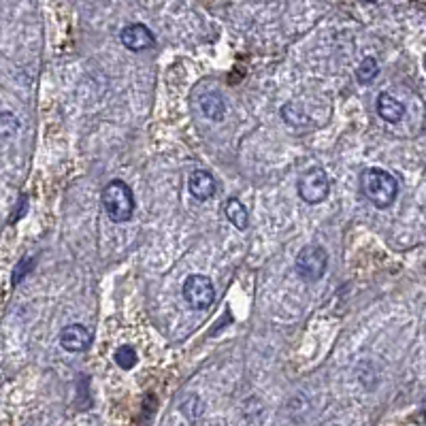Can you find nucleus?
<instances>
[{
	"instance_id": "1",
	"label": "nucleus",
	"mask_w": 426,
	"mask_h": 426,
	"mask_svg": "<svg viewBox=\"0 0 426 426\" xmlns=\"http://www.w3.org/2000/svg\"><path fill=\"white\" fill-rule=\"evenodd\" d=\"M360 188L377 209H388L398 196V181L384 169H365L360 175Z\"/></svg>"
},
{
	"instance_id": "2",
	"label": "nucleus",
	"mask_w": 426,
	"mask_h": 426,
	"mask_svg": "<svg viewBox=\"0 0 426 426\" xmlns=\"http://www.w3.org/2000/svg\"><path fill=\"white\" fill-rule=\"evenodd\" d=\"M102 207L107 211V216H109L111 222L116 224H122V222H128L135 213V196H133V190L116 179L111 181L102 190Z\"/></svg>"
},
{
	"instance_id": "3",
	"label": "nucleus",
	"mask_w": 426,
	"mask_h": 426,
	"mask_svg": "<svg viewBox=\"0 0 426 426\" xmlns=\"http://www.w3.org/2000/svg\"><path fill=\"white\" fill-rule=\"evenodd\" d=\"M329 267V254L322 245H305L294 262V269L303 281L322 279Z\"/></svg>"
},
{
	"instance_id": "4",
	"label": "nucleus",
	"mask_w": 426,
	"mask_h": 426,
	"mask_svg": "<svg viewBox=\"0 0 426 426\" xmlns=\"http://www.w3.org/2000/svg\"><path fill=\"white\" fill-rule=\"evenodd\" d=\"M331 192V181L327 171L322 169H309L300 175L298 179V194L305 202L309 205H317V202H324L327 196Z\"/></svg>"
},
{
	"instance_id": "5",
	"label": "nucleus",
	"mask_w": 426,
	"mask_h": 426,
	"mask_svg": "<svg viewBox=\"0 0 426 426\" xmlns=\"http://www.w3.org/2000/svg\"><path fill=\"white\" fill-rule=\"evenodd\" d=\"M183 298L192 309H207L216 300V288H213L211 279L205 275H190L183 281Z\"/></svg>"
},
{
	"instance_id": "6",
	"label": "nucleus",
	"mask_w": 426,
	"mask_h": 426,
	"mask_svg": "<svg viewBox=\"0 0 426 426\" xmlns=\"http://www.w3.org/2000/svg\"><path fill=\"white\" fill-rule=\"evenodd\" d=\"M120 39H122V45L126 49H130V51H143V49H150L156 43L152 30L147 26H143V24H130V26H126L122 30Z\"/></svg>"
},
{
	"instance_id": "7",
	"label": "nucleus",
	"mask_w": 426,
	"mask_h": 426,
	"mask_svg": "<svg viewBox=\"0 0 426 426\" xmlns=\"http://www.w3.org/2000/svg\"><path fill=\"white\" fill-rule=\"evenodd\" d=\"M92 341V333L81 324H68L60 333V346L66 352H83Z\"/></svg>"
},
{
	"instance_id": "8",
	"label": "nucleus",
	"mask_w": 426,
	"mask_h": 426,
	"mask_svg": "<svg viewBox=\"0 0 426 426\" xmlns=\"http://www.w3.org/2000/svg\"><path fill=\"white\" fill-rule=\"evenodd\" d=\"M188 190L194 198L207 200L216 194V179L207 171H194L188 179Z\"/></svg>"
},
{
	"instance_id": "9",
	"label": "nucleus",
	"mask_w": 426,
	"mask_h": 426,
	"mask_svg": "<svg viewBox=\"0 0 426 426\" xmlns=\"http://www.w3.org/2000/svg\"><path fill=\"white\" fill-rule=\"evenodd\" d=\"M377 114L384 122L396 124L403 116H405V107L401 100H396L394 96H390L388 92H382L377 96Z\"/></svg>"
},
{
	"instance_id": "10",
	"label": "nucleus",
	"mask_w": 426,
	"mask_h": 426,
	"mask_svg": "<svg viewBox=\"0 0 426 426\" xmlns=\"http://www.w3.org/2000/svg\"><path fill=\"white\" fill-rule=\"evenodd\" d=\"M198 104H200V111H202L209 120H213V122H220V120H224V116H226V102H224V98H222L218 92H207V94H202L200 100H198Z\"/></svg>"
},
{
	"instance_id": "11",
	"label": "nucleus",
	"mask_w": 426,
	"mask_h": 426,
	"mask_svg": "<svg viewBox=\"0 0 426 426\" xmlns=\"http://www.w3.org/2000/svg\"><path fill=\"white\" fill-rule=\"evenodd\" d=\"M224 213H226V218L231 220V224H233L235 229H239V231H245V229H248V224H250V213H248L245 205H243L239 198H231V200L226 202V207H224Z\"/></svg>"
},
{
	"instance_id": "12",
	"label": "nucleus",
	"mask_w": 426,
	"mask_h": 426,
	"mask_svg": "<svg viewBox=\"0 0 426 426\" xmlns=\"http://www.w3.org/2000/svg\"><path fill=\"white\" fill-rule=\"evenodd\" d=\"M377 73H379V66H377V60L375 58H365V60H360V64H358V71H356V79L360 81V83H371L375 77H377Z\"/></svg>"
},
{
	"instance_id": "13",
	"label": "nucleus",
	"mask_w": 426,
	"mask_h": 426,
	"mask_svg": "<svg viewBox=\"0 0 426 426\" xmlns=\"http://www.w3.org/2000/svg\"><path fill=\"white\" fill-rule=\"evenodd\" d=\"M18 130H20V120L13 114L9 111L0 114V139H9L18 135Z\"/></svg>"
},
{
	"instance_id": "14",
	"label": "nucleus",
	"mask_w": 426,
	"mask_h": 426,
	"mask_svg": "<svg viewBox=\"0 0 426 426\" xmlns=\"http://www.w3.org/2000/svg\"><path fill=\"white\" fill-rule=\"evenodd\" d=\"M281 116H284V120H286L288 124H292V126H303V124H307L305 114L300 111V107H298L296 102H288L284 109H281Z\"/></svg>"
},
{
	"instance_id": "15",
	"label": "nucleus",
	"mask_w": 426,
	"mask_h": 426,
	"mask_svg": "<svg viewBox=\"0 0 426 426\" xmlns=\"http://www.w3.org/2000/svg\"><path fill=\"white\" fill-rule=\"evenodd\" d=\"M116 363H118V367H122V369L128 371V369H133L137 365V352L130 346H122L116 352Z\"/></svg>"
},
{
	"instance_id": "16",
	"label": "nucleus",
	"mask_w": 426,
	"mask_h": 426,
	"mask_svg": "<svg viewBox=\"0 0 426 426\" xmlns=\"http://www.w3.org/2000/svg\"><path fill=\"white\" fill-rule=\"evenodd\" d=\"M30 264H32V258H24L18 267H16V273H13V284H18L26 273H28V269H30Z\"/></svg>"
}]
</instances>
